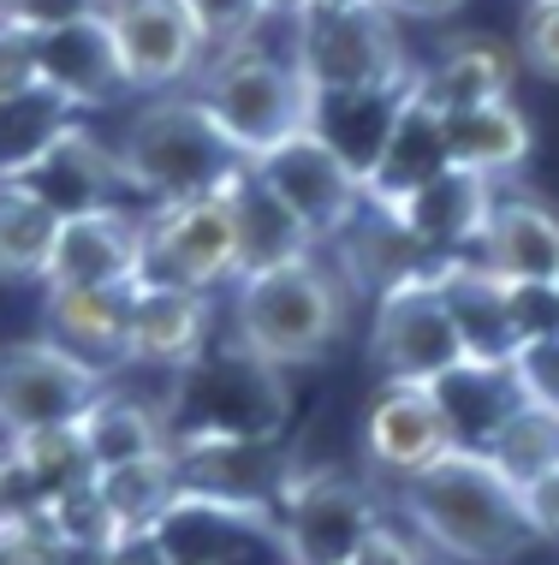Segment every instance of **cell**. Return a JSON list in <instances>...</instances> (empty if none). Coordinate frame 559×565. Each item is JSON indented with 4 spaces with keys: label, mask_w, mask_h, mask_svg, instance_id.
Here are the masks:
<instances>
[{
    "label": "cell",
    "mask_w": 559,
    "mask_h": 565,
    "mask_svg": "<svg viewBox=\"0 0 559 565\" xmlns=\"http://www.w3.org/2000/svg\"><path fill=\"white\" fill-rule=\"evenodd\" d=\"M399 507L417 542L459 565H512L536 542L518 507V482L476 447H452L429 470L405 477Z\"/></svg>",
    "instance_id": "cell-1"
},
{
    "label": "cell",
    "mask_w": 559,
    "mask_h": 565,
    "mask_svg": "<svg viewBox=\"0 0 559 565\" xmlns=\"http://www.w3.org/2000/svg\"><path fill=\"white\" fill-rule=\"evenodd\" d=\"M233 286H238L233 292L238 351L268 375L304 370V363L327 358L340 345L345 322H352L345 274L315 263V256H298V263H280V268H256Z\"/></svg>",
    "instance_id": "cell-2"
},
{
    "label": "cell",
    "mask_w": 559,
    "mask_h": 565,
    "mask_svg": "<svg viewBox=\"0 0 559 565\" xmlns=\"http://www.w3.org/2000/svg\"><path fill=\"white\" fill-rule=\"evenodd\" d=\"M119 179L131 191L155 196V203H185V196H221L245 173V156L221 137V126L208 119V108L191 96H149L138 114L126 119L114 143Z\"/></svg>",
    "instance_id": "cell-3"
},
{
    "label": "cell",
    "mask_w": 559,
    "mask_h": 565,
    "mask_svg": "<svg viewBox=\"0 0 559 565\" xmlns=\"http://www.w3.org/2000/svg\"><path fill=\"white\" fill-rule=\"evenodd\" d=\"M196 102L221 126V137L245 161L280 149L286 137L315 126V89L304 84L292 54H268L262 42H238V49L208 54V66L196 72Z\"/></svg>",
    "instance_id": "cell-4"
},
{
    "label": "cell",
    "mask_w": 559,
    "mask_h": 565,
    "mask_svg": "<svg viewBox=\"0 0 559 565\" xmlns=\"http://www.w3.org/2000/svg\"><path fill=\"white\" fill-rule=\"evenodd\" d=\"M292 60L315 89V102L334 96H387L417 78L405 60L399 19L375 0V7H310L292 24Z\"/></svg>",
    "instance_id": "cell-5"
},
{
    "label": "cell",
    "mask_w": 559,
    "mask_h": 565,
    "mask_svg": "<svg viewBox=\"0 0 559 565\" xmlns=\"http://www.w3.org/2000/svg\"><path fill=\"white\" fill-rule=\"evenodd\" d=\"M369 363L387 381H417V387H434V381L452 375L459 363H471L459 328H452L441 286H434V263L417 268V274H399L393 286L375 292Z\"/></svg>",
    "instance_id": "cell-6"
},
{
    "label": "cell",
    "mask_w": 559,
    "mask_h": 565,
    "mask_svg": "<svg viewBox=\"0 0 559 565\" xmlns=\"http://www.w3.org/2000/svg\"><path fill=\"white\" fill-rule=\"evenodd\" d=\"M101 393H108V370L54 345L49 333L0 351V435L7 440L36 429H72Z\"/></svg>",
    "instance_id": "cell-7"
},
{
    "label": "cell",
    "mask_w": 559,
    "mask_h": 565,
    "mask_svg": "<svg viewBox=\"0 0 559 565\" xmlns=\"http://www.w3.org/2000/svg\"><path fill=\"white\" fill-rule=\"evenodd\" d=\"M149 286H191L215 292L238 280V221L226 196H185V203H155L143 215V274Z\"/></svg>",
    "instance_id": "cell-8"
},
{
    "label": "cell",
    "mask_w": 559,
    "mask_h": 565,
    "mask_svg": "<svg viewBox=\"0 0 559 565\" xmlns=\"http://www.w3.org/2000/svg\"><path fill=\"white\" fill-rule=\"evenodd\" d=\"M250 173L310 226L315 244L340 238L345 226L364 215V173L345 161V149L334 143V137L315 131V126L286 137V143L268 149V156H256Z\"/></svg>",
    "instance_id": "cell-9"
},
{
    "label": "cell",
    "mask_w": 559,
    "mask_h": 565,
    "mask_svg": "<svg viewBox=\"0 0 559 565\" xmlns=\"http://www.w3.org/2000/svg\"><path fill=\"white\" fill-rule=\"evenodd\" d=\"M101 19H108L126 89H143V96L196 84V72L215 54L208 36L196 30V19L185 12V0H108Z\"/></svg>",
    "instance_id": "cell-10"
},
{
    "label": "cell",
    "mask_w": 559,
    "mask_h": 565,
    "mask_svg": "<svg viewBox=\"0 0 559 565\" xmlns=\"http://www.w3.org/2000/svg\"><path fill=\"white\" fill-rule=\"evenodd\" d=\"M375 507L369 488H357L352 477H304L280 488V554L286 565H352L364 554V542L375 536Z\"/></svg>",
    "instance_id": "cell-11"
},
{
    "label": "cell",
    "mask_w": 559,
    "mask_h": 565,
    "mask_svg": "<svg viewBox=\"0 0 559 565\" xmlns=\"http://www.w3.org/2000/svg\"><path fill=\"white\" fill-rule=\"evenodd\" d=\"M143 274V215H126L114 203L66 209L42 268V292L49 286H138Z\"/></svg>",
    "instance_id": "cell-12"
},
{
    "label": "cell",
    "mask_w": 559,
    "mask_h": 565,
    "mask_svg": "<svg viewBox=\"0 0 559 565\" xmlns=\"http://www.w3.org/2000/svg\"><path fill=\"white\" fill-rule=\"evenodd\" d=\"M364 447H369V465L381 470V477L405 482V477H417V470H429L434 458H447L459 447V435H452L434 387L387 381V387L375 393L369 417H364Z\"/></svg>",
    "instance_id": "cell-13"
},
{
    "label": "cell",
    "mask_w": 559,
    "mask_h": 565,
    "mask_svg": "<svg viewBox=\"0 0 559 565\" xmlns=\"http://www.w3.org/2000/svg\"><path fill=\"white\" fill-rule=\"evenodd\" d=\"M447 131H441V108L422 102L417 78L399 89V108H393L381 143L364 167V203L369 209H393L405 203L417 185H429L434 173H447Z\"/></svg>",
    "instance_id": "cell-14"
},
{
    "label": "cell",
    "mask_w": 559,
    "mask_h": 565,
    "mask_svg": "<svg viewBox=\"0 0 559 565\" xmlns=\"http://www.w3.org/2000/svg\"><path fill=\"white\" fill-rule=\"evenodd\" d=\"M494 191H501L494 179L464 173V167H447V173H434L429 185H417L405 203H393L387 215L422 244V256L441 263V256H464L482 238V221H488V209H494Z\"/></svg>",
    "instance_id": "cell-15"
},
{
    "label": "cell",
    "mask_w": 559,
    "mask_h": 565,
    "mask_svg": "<svg viewBox=\"0 0 559 565\" xmlns=\"http://www.w3.org/2000/svg\"><path fill=\"white\" fill-rule=\"evenodd\" d=\"M434 286H441L452 328L464 340L471 363H512L518 351V328H512V280L494 274L482 256H441L434 263Z\"/></svg>",
    "instance_id": "cell-16"
},
{
    "label": "cell",
    "mask_w": 559,
    "mask_h": 565,
    "mask_svg": "<svg viewBox=\"0 0 559 565\" xmlns=\"http://www.w3.org/2000/svg\"><path fill=\"white\" fill-rule=\"evenodd\" d=\"M208 345V292L191 286H131L126 310V363L149 370H191Z\"/></svg>",
    "instance_id": "cell-17"
},
{
    "label": "cell",
    "mask_w": 559,
    "mask_h": 565,
    "mask_svg": "<svg viewBox=\"0 0 559 565\" xmlns=\"http://www.w3.org/2000/svg\"><path fill=\"white\" fill-rule=\"evenodd\" d=\"M36 72H42V89H54L78 114L108 108L114 96H126V72H119V54H114V36H108L101 12L36 36Z\"/></svg>",
    "instance_id": "cell-18"
},
{
    "label": "cell",
    "mask_w": 559,
    "mask_h": 565,
    "mask_svg": "<svg viewBox=\"0 0 559 565\" xmlns=\"http://www.w3.org/2000/svg\"><path fill=\"white\" fill-rule=\"evenodd\" d=\"M126 310H131V286H49L42 292L49 340L78 351L96 370L126 363Z\"/></svg>",
    "instance_id": "cell-19"
},
{
    "label": "cell",
    "mask_w": 559,
    "mask_h": 565,
    "mask_svg": "<svg viewBox=\"0 0 559 565\" xmlns=\"http://www.w3.org/2000/svg\"><path fill=\"white\" fill-rule=\"evenodd\" d=\"M482 263L506 280H553L559 274V215L536 196L494 191V209L482 221Z\"/></svg>",
    "instance_id": "cell-20"
},
{
    "label": "cell",
    "mask_w": 559,
    "mask_h": 565,
    "mask_svg": "<svg viewBox=\"0 0 559 565\" xmlns=\"http://www.w3.org/2000/svg\"><path fill=\"white\" fill-rule=\"evenodd\" d=\"M441 131H447V161L464 167V173L506 179L530 161V119L518 114L512 96L452 108V114H441Z\"/></svg>",
    "instance_id": "cell-21"
},
{
    "label": "cell",
    "mask_w": 559,
    "mask_h": 565,
    "mask_svg": "<svg viewBox=\"0 0 559 565\" xmlns=\"http://www.w3.org/2000/svg\"><path fill=\"white\" fill-rule=\"evenodd\" d=\"M221 196L233 203V221H238V280L256 268H280V263H298V256H315V233L250 173V161Z\"/></svg>",
    "instance_id": "cell-22"
},
{
    "label": "cell",
    "mask_w": 559,
    "mask_h": 565,
    "mask_svg": "<svg viewBox=\"0 0 559 565\" xmlns=\"http://www.w3.org/2000/svg\"><path fill=\"white\" fill-rule=\"evenodd\" d=\"M512 78H518V49L501 36H459L447 42V54L434 66L417 72V89L429 108H471V102H494L512 96Z\"/></svg>",
    "instance_id": "cell-23"
},
{
    "label": "cell",
    "mask_w": 559,
    "mask_h": 565,
    "mask_svg": "<svg viewBox=\"0 0 559 565\" xmlns=\"http://www.w3.org/2000/svg\"><path fill=\"white\" fill-rule=\"evenodd\" d=\"M434 399H441L452 435H459V447H488L494 429L512 417V405L524 399L518 375H512V363H459L452 375L434 381Z\"/></svg>",
    "instance_id": "cell-24"
},
{
    "label": "cell",
    "mask_w": 559,
    "mask_h": 565,
    "mask_svg": "<svg viewBox=\"0 0 559 565\" xmlns=\"http://www.w3.org/2000/svg\"><path fill=\"white\" fill-rule=\"evenodd\" d=\"M60 215L66 209L36 179H0V280H36L42 286Z\"/></svg>",
    "instance_id": "cell-25"
},
{
    "label": "cell",
    "mask_w": 559,
    "mask_h": 565,
    "mask_svg": "<svg viewBox=\"0 0 559 565\" xmlns=\"http://www.w3.org/2000/svg\"><path fill=\"white\" fill-rule=\"evenodd\" d=\"M78 435H84L89 465H96V470L131 465V458H161V452H173L168 417H161L155 405H138L131 393H114V387L78 417Z\"/></svg>",
    "instance_id": "cell-26"
},
{
    "label": "cell",
    "mask_w": 559,
    "mask_h": 565,
    "mask_svg": "<svg viewBox=\"0 0 559 565\" xmlns=\"http://www.w3.org/2000/svg\"><path fill=\"white\" fill-rule=\"evenodd\" d=\"M72 131H78V108H66L54 89L7 96L0 102V179H30Z\"/></svg>",
    "instance_id": "cell-27"
},
{
    "label": "cell",
    "mask_w": 559,
    "mask_h": 565,
    "mask_svg": "<svg viewBox=\"0 0 559 565\" xmlns=\"http://www.w3.org/2000/svg\"><path fill=\"white\" fill-rule=\"evenodd\" d=\"M89 482H96V500L108 507L119 536L155 530L161 518L179 507V465H173V452H161V458H131V465L96 470Z\"/></svg>",
    "instance_id": "cell-28"
},
{
    "label": "cell",
    "mask_w": 559,
    "mask_h": 565,
    "mask_svg": "<svg viewBox=\"0 0 559 565\" xmlns=\"http://www.w3.org/2000/svg\"><path fill=\"white\" fill-rule=\"evenodd\" d=\"M482 452H488L512 482L541 477V470L559 465V411L541 405V399H518V405H512V417L494 429V440Z\"/></svg>",
    "instance_id": "cell-29"
},
{
    "label": "cell",
    "mask_w": 559,
    "mask_h": 565,
    "mask_svg": "<svg viewBox=\"0 0 559 565\" xmlns=\"http://www.w3.org/2000/svg\"><path fill=\"white\" fill-rule=\"evenodd\" d=\"M185 12L196 19V30L208 36V49H238V42H250L256 30L268 24L262 0H185Z\"/></svg>",
    "instance_id": "cell-30"
},
{
    "label": "cell",
    "mask_w": 559,
    "mask_h": 565,
    "mask_svg": "<svg viewBox=\"0 0 559 565\" xmlns=\"http://www.w3.org/2000/svg\"><path fill=\"white\" fill-rule=\"evenodd\" d=\"M518 66L536 72V78L559 84V0H530L524 7V24H518Z\"/></svg>",
    "instance_id": "cell-31"
},
{
    "label": "cell",
    "mask_w": 559,
    "mask_h": 565,
    "mask_svg": "<svg viewBox=\"0 0 559 565\" xmlns=\"http://www.w3.org/2000/svg\"><path fill=\"white\" fill-rule=\"evenodd\" d=\"M512 375H518L524 399H541L559 411V333H548V340H524L518 351H512Z\"/></svg>",
    "instance_id": "cell-32"
},
{
    "label": "cell",
    "mask_w": 559,
    "mask_h": 565,
    "mask_svg": "<svg viewBox=\"0 0 559 565\" xmlns=\"http://www.w3.org/2000/svg\"><path fill=\"white\" fill-rule=\"evenodd\" d=\"M512 328H518V345L559 333V286L553 280H512Z\"/></svg>",
    "instance_id": "cell-33"
},
{
    "label": "cell",
    "mask_w": 559,
    "mask_h": 565,
    "mask_svg": "<svg viewBox=\"0 0 559 565\" xmlns=\"http://www.w3.org/2000/svg\"><path fill=\"white\" fill-rule=\"evenodd\" d=\"M89 12H101V0H0V19L30 30V36H49L60 24H78Z\"/></svg>",
    "instance_id": "cell-34"
},
{
    "label": "cell",
    "mask_w": 559,
    "mask_h": 565,
    "mask_svg": "<svg viewBox=\"0 0 559 565\" xmlns=\"http://www.w3.org/2000/svg\"><path fill=\"white\" fill-rule=\"evenodd\" d=\"M24 89H42V72H36V36L0 19V102H7V96H24Z\"/></svg>",
    "instance_id": "cell-35"
},
{
    "label": "cell",
    "mask_w": 559,
    "mask_h": 565,
    "mask_svg": "<svg viewBox=\"0 0 559 565\" xmlns=\"http://www.w3.org/2000/svg\"><path fill=\"white\" fill-rule=\"evenodd\" d=\"M518 507H524V524H530L536 542H559V465L518 482Z\"/></svg>",
    "instance_id": "cell-36"
},
{
    "label": "cell",
    "mask_w": 559,
    "mask_h": 565,
    "mask_svg": "<svg viewBox=\"0 0 559 565\" xmlns=\"http://www.w3.org/2000/svg\"><path fill=\"white\" fill-rule=\"evenodd\" d=\"M352 565H422V554H417V542L405 536V530H387V524H381Z\"/></svg>",
    "instance_id": "cell-37"
},
{
    "label": "cell",
    "mask_w": 559,
    "mask_h": 565,
    "mask_svg": "<svg viewBox=\"0 0 559 565\" xmlns=\"http://www.w3.org/2000/svg\"><path fill=\"white\" fill-rule=\"evenodd\" d=\"M393 19H447V12H459L464 0H381Z\"/></svg>",
    "instance_id": "cell-38"
},
{
    "label": "cell",
    "mask_w": 559,
    "mask_h": 565,
    "mask_svg": "<svg viewBox=\"0 0 559 565\" xmlns=\"http://www.w3.org/2000/svg\"><path fill=\"white\" fill-rule=\"evenodd\" d=\"M310 7H315V0H262V12H268V19H286V24H298Z\"/></svg>",
    "instance_id": "cell-39"
},
{
    "label": "cell",
    "mask_w": 559,
    "mask_h": 565,
    "mask_svg": "<svg viewBox=\"0 0 559 565\" xmlns=\"http://www.w3.org/2000/svg\"><path fill=\"white\" fill-rule=\"evenodd\" d=\"M315 7H375V0H315Z\"/></svg>",
    "instance_id": "cell-40"
},
{
    "label": "cell",
    "mask_w": 559,
    "mask_h": 565,
    "mask_svg": "<svg viewBox=\"0 0 559 565\" xmlns=\"http://www.w3.org/2000/svg\"><path fill=\"white\" fill-rule=\"evenodd\" d=\"M553 286H559V274H553Z\"/></svg>",
    "instance_id": "cell-41"
},
{
    "label": "cell",
    "mask_w": 559,
    "mask_h": 565,
    "mask_svg": "<svg viewBox=\"0 0 559 565\" xmlns=\"http://www.w3.org/2000/svg\"><path fill=\"white\" fill-rule=\"evenodd\" d=\"M101 7H108V0H101Z\"/></svg>",
    "instance_id": "cell-42"
}]
</instances>
